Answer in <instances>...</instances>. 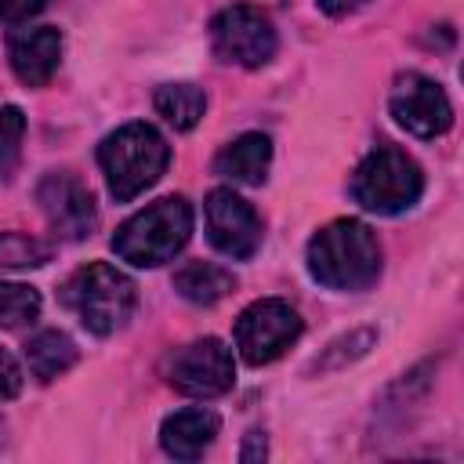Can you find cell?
<instances>
[{
  "label": "cell",
  "mask_w": 464,
  "mask_h": 464,
  "mask_svg": "<svg viewBox=\"0 0 464 464\" xmlns=\"http://www.w3.org/2000/svg\"><path fill=\"white\" fill-rule=\"evenodd\" d=\"M308 276L326 290H366L381 276V243L370 225L355 218H337L323 225L304 250Z\"/></svg>",
  "instance_id": "6da1fadb"
},
{
  "label": "cell",
  "mask_w": 464,
  "mask_h": 464,
  "mask_svg": "<svg viewBox=\"0 0 464 464\" xmlns=\"http://www.w3.org/2000/svg\"><path fill=\"white\" fill-rule=\"evenodd\" d=\"M170 163V145L152 123H123L98 145V167L105 174V185L116 203L138 199L145 188H152Z\"/></svg>",
  "instance_id": "7a4b0ae2"
},
{
  "label": "cell",
  "mask_w": 464,
  "mask_h": 464,
  "mask_svg": "<svg viewBox=\"0 0 464 464\" xmlns=\"http://www.w3.org/2000/svg\"><path fill=\"white\" fill-rule=\"evenodd\" d=\"M192 236V207L185 196H163L149 203L145 210L130 214L116 236L112 250L120 261L138 265V268H156L174 261Z\"/></svg>",
  "instance_id": "3957f363"
},
{
  "label": "cell",
  "mask_w": 464,
  "mask_h": 464,
  "mask_svg": "<svg viewBox=\"0 0 464 464\" xmlns=\"http://www.w3.org/2000/svg\"><path fill=\"white\" fill-rule=\"evenodd\" d=\"M62 304L94 334L109 337L116 334L138 304V286L127 272H120L109 261H87L62 283Z\"/></svg>",
  "instance_id": "277c9868"
},
{
  "label": "cell",
  "mask_w": 464,
  "mask_h": 464,
  "mask_svg": "<svg viewBox=\"0 0 464 464\" xmlns=\"http://www.w3.org/2000/svg\"><path fill=\"white\" fill-rule=\"evenodd\" d=\"M424 192V174L413 156L395 145H377L366 152L352 174V199L381 218H395L410 210Z\"/></svg>",
  "instance_id": "5b68a950"
},
{
  "label": "cell",
  "mask_w": 464,
  "mask_h": 464,
  "mask_svg": "<svg viewBox=\"0 0 464 464\" xmlns=\"http://www.w3.org/2000/svg\"><path fill=\"white\" fill-rule=\"evenodd\" d=\"M279 36L272 18L254 4H232L210 18V51L225 65L261 69L276 58Z\"/></svg>",
  "instance_id": "8992f818"
},
{
  "label": "cell",
  "mask_w": 464,
  "mask_h": 464,
  "mask_svg": "<svg viewBox=\"0 0 464 464\" xmlns=\"http://www.w3.org/2000/svg\"><path fill=\"white\" fill-rule=\"evenodd\" d=\"M301 330H304V323L290 301L261 297L239 312L232 337H236V352L243 355V362L265 366V362L279 359L301 337Z\"/></svg>",
  "instance_id": "52a82bcc"
},
{
  "label": "cell",
  "mask_w": 464,
  "mask_h": 464,
  "mask_svg": "<svg viewBox=\"0 0 464 464\" xmlns=\"http://www.w3.org/2000/svg\"><path fill=\"white\" fill-rule=\"evenodd\" d=\"M167 381L188 399H214L236 384L232 348L218 337H199L178 348L167 362Z\"/></svg>",
  "instance_id": "ba28073f"
},
{
  "label": "cell",
  "mask_w": 464,
  "mask_h": 464,
  "mask_svg": "<svg viewBox=\"0 0 464 464\" xmlns=\"http://www.w3.org/2000/svg\"><path fill=\"white\" fill-rule=\"evenodd\" d=\"M388 109L395 123L417 138H439L453 127V105L446 91L424 72H402L392 83Z\"/></svg>",
  "instance_id": "9c48e42d"
},
{
  "label": "cell",
  "mask_w": 464,
  "mask_h": 464,
  "mask_svg": "<svg viewBox=\"0 0 464 464\" xmlns=\"http://www.w3.org/2000/svg\"><path fill=\"white\" fill-rule=\"evenodd\" d=\"M203 214H207V236H210L214 250H221L225 257L246 261L261 250V236H265L261 218L232 188H210L207 203H203Z\"/></svg>",
  "instance_id": "30bf717a"
},
{
  "label": "cell",
  "mask_w": 464,
  "mask_h": 464,
  "mask_svg": "<svg viewBox=\"0 0 464 464\" xmlns=\"http://www.w3.org/2000/svg\"><path fill=\"white\" fill-rule=\"evenodd\" d=\"M36 203H40L47 225L65 239H83L98 225V207H94L91 188L69 170L44 174L36 185Z\"/></svg>",
  "instance_id": "8fae6325"
},
{
  "label": "cell",
  "mask_w": 464,
  "mask_h": 464,
  "mask_svg": "<svg viewBox=\"0 0 464 464\" xmlns=\"http://www.w3.org/2000/svg\"><path fill=\"white\" fill-rule=\"evenodd\" d=\"M11 72L25 87H44L62 62V33L54 25H22L7 36Z\"/></svg>",
  "instance_id": "7c38bea8"
},
{
  "label": "cell",
  "mask_w": 464,
  "mask_h": 464,
  "mask_svg": "<svg viewBox=\"0 0 464 464\" xmlns=\"http://www.w3.org/2000/svg\"><path fill=\"white\" fill-rule=\"evenodd\" d=\"M218 431H221V417L214 410L188 406V410H178V413L163 417L160 446L174 460H199L207 453V446L218 439Z\"/></svg>",
  "instance_id": "4fadbf2b"
},
{
  "label": "cell",
  "mask_w": 464,
  "mask_h": 464,
  "mask_svg": "<svg viewBox=\"0 0 464 464\" xmlns=\"http://www.w3.org/2000/svg\"><path fill=\"white\" fill-rule=\"evenodd\" d=\"M268 167H272V138L261 130L239 134L214 160V170L236 185H261L268 178Z\"/></svg>",
  "instance_id": "5bb4252c"
},
{
  "label": "cell",
  "mask_w": 464,
  "mask_h": 464,
  "mask_svg": "<svg viewBox=\"0 0 464 464\" xmlns=\"http://www.w3.org/2000/svg\"><path fill=\"white\" fill-rule=\"evenodd\" d=\"M174 290L188 301V304H199V308H210L218 301H225L232 290H236V276L221 265H210V261H188L174 272Z\"/></svg>",
  "instance_id": "9a60e30c"
},
{
  "label": "cell",
  "mask_w": 464,
  "mask_h": 464,
  "mask_svg": "<svg viewBox=\"0 0 464 464\" xmlns=\"http://www.w3.org/2000/svg\"><path fill=\"white\" fill-rule=\"evenodd\" d=\"M76 359H80V348H76V341H72L69 334H62V330H40V334H33L29 344H25L29 373H33L36 381H44V384L54 381V377H62L65 370H72Z\"/></svg>",
  "instance_id": "2e32d148"
},
{
  "label": "cell",
  "mask_w": 464,
  "mask_h": 464,
  "mask_svg": "<svg viewBox=\"0 0 464 464\" xmlns=\"http://www.w3.org/2000/svg\"><path fill=\"white\" fill-rule=\"evenodd\" d=\"M152 105H156V112H160L174 130H192V127L203 120L207 98H203V91H199L196 83L178 80V83H163V87L156 91Z\"/></svg>",
  "instance_id": "e0dca14e"
},
{
  "label": "cell",
  "mask_w": 464,
  "mask_h": 464,
  "mask_svg": "<svg viewBox=\"0 0 464 464\" xmlns=\"http://www.w3.org/2000/svg\"><path fill=\"white\" fill-rule=\"evenodd\" d=\"M40 290L25 283H0V330H22L40 319Z\"/></svg>",
  "instance_id": "ac0fdd59"
},
{
  "label": "cell",
  "mask_w": 464,
  "mask_h": 464,
  "mask_svg": "<svg viewBox=\"0 0 464 464\" xmlns=\"http://www.w3.org/2000/svg\"><path fill=\"white\" fill-rule=\"evenodd\" d=\"M51 261V243L25 232H0V268H40Z\"/></svg>",
  "instance_id": "d6986e66"
},
{
  "label": "cell",
  "mask_w": 464,
  "mask_h": 464,
  "mask_svg": "<svg viewBox=\"0 0 464 464\" xmlns=\"http://www.w3.org/2000/svg\"><path fill=\"white\" fill-rule=\"evenodd\" d=\"M22 138H25V116L18 105H4L0 109V174H7L22 152Z\"/></svg>",
  "instance_id": "ffe728a7"
},
{
  "label": "cell",
  "mask_w": 464,
  "mask_h": 464,
  "mask_svg": "<svg viewBox=\"0 0 464 464\" xmlns=\"http://www.w3.org/2000/svg\"><path fill=\"white\" fill-rule=\"evenodd\" d=\"M22 366L14 362V355L7 352V348H0V402H7V399H14L18 392H22Z\"/></svg>",
  "instance_id": "44dd1931"
},
{
  "label": "cell",
  "mask_w": 464,
  "mask_h": 464,
  "mask_svg": "<svg viewBox=\"0 0 464 464\" xmlns=\"http://www.w3.org/2000/svg\"><path fill=\"white\" fill-rule=\"evenodd\" d=\"M44 7H47V0H0V22L18 25V22H29L33 14H40Z\"/></svg>",
  "instance_id": "7402d4cb"
},
{
  "label": "cell",
  "mask_w": 464,
  "mask_h": 464,
  "mask_svg": "<svg viewBox=\"0 0 464 464\" xmlns=\"http://www.w3.org/2000/svg\"><path fill=\"white\" fill-rule=\"evenodd\" d=\"M265 453H268V450H265V431H250V435H246V446L239 450V460H243V464L265 460Z\"/></svg>",
  "instance_id": "603a6c76"
},
{
  "label": "cell",
  "mask_w": 464,
  "mask_h": 464,
  "mask_svg": "<svg viewBox=\"0 0 464 464\" xmlns=\"http://www.w3.org/2000/svg\"><path fill=\"white\" fill-rule=\"evenodd\" d=\"M326 14H334V18H341V14H348V11H359L362 4H370V0H315Z\"/></svg>",
  "instance_id": "cb8c5ba5"
}]
</instances>
